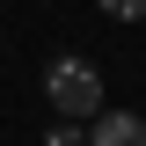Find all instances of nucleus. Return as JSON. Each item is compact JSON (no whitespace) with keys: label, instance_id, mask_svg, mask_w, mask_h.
I'll return each mask as SVG.
<instances>
[{"label":"nucleus","instance_id":"obj_1","mask_svg":"<svg viewBox=\"0 0 146 146\" xmlns=\"http://www.w3.org/2000/svg\"><path fill=\"white\" fill-rule=\"evenodd\" d=\"M44 102L58 110V117H73V124H95L102 117V73L88 66V58H51L44 66Z\"/></svg>","mask_w":146,"mask_h":146},{"label":"nucleus","instance_id":"obj_2","mask_svg":"<svg viewBox=\"0 0 146 146\" xmlns=\"http://www.w3.org/2000/svg\"><path fill=\"white\" fill-rule=\"evenodd\" d=\"M88 146H146V117L139 110H102L88 124Z\"/></svg>","mask_w":146,"mask_h":146},{"label":"nucleus","instance_id":"obj_3","mask_svg":"<svg viewBox=\"0 0 146 146\" xmlns=\"http://www.w3.org/2000/svg\"><path fill=\"white\" fill-rule=\"evenodd\" d=\"M44 146H88V131L73 124V117H58V124H51V131H44Z\"/></svg>","mask_w":146,"mask_h":146},{"label":"nucleus","instance_id":"obj_4","mask_svg":"<svg viewBox=\"0 0 146 146\" xmlns=\"http://www.w3.org/2000/svg\"><path fill=\"white\" fill-rule=\"evenodd\" d=\"M102 15H117V22H146V0H95Z\"/></svg>","mask_w":146,"mask_h":146}]
</instances>
